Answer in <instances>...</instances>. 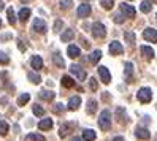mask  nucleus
<instances>
[{
    "label": "nucleus",
    "mask_w": 157,
    "mask_h": 141,
    "mask_svg": "<svg viewBox=\"0 0 157 141\" xmlns=\"http://www.w3.org/2000/svg\"><path fill=\"white\" fill-rule=\"evenodd\" d=\"M98 127H100V130H103V131H108L109 128H111V111L109 109H105V111L100 112Z\"/></svg>",
    "instance_id": "nucleus-1"
},
{
    "label": "nucleus",
    "mask_w": 157,
    "mask_h": 141,
    "mask_svg": "<svg viewBox=\"0 0 157 141\" xmlns=\"http://www.w3.org/2000/svg\"><path fill=\"white\" fill-rule=\"evenodd\" d=\"M92 35H94V38H105L106 36V27L103 22H94L92 24Z\"/></svg>",
    "instance_id": "nucleus-2"
},
{
    "label": "nucleus",
    "mask_w": 157,
    "mask_h": 141,
    "mask_svg": "<svg viewBox=\"0 0 157 141\" xmlns=\"http://www.w3.org/2000/svg\"><path fill=\"white\" fill-rule=\"evenodd\" d=\"M136 98H138V101H141V103H149L152 100L151 87H141L140 90H138V93H136Z\"/></svg>",
    "instance_id": "nucleus-3"
},
{
    "label": "nucleus",
    "mask_w": 157,
    "mask_h": 141,
    "mask_svg": "<svg viewBox=\"0 0 157 141\" xmlns=\"http://www.w3.org/2000/svg\"><path fill=\"white\" fill-rule=\"evenodd\" d=\"M70 71H71V74H75V78H78L79 81H84L87 78V73L81 65H75V63L70 65Z\"/></svg>",
    "instance_id": "nucleus-4"
},
{
    "label": "nucleus",
    "mask_w": 157,
    "mask_h": 141,
    "mask_svg": "<svg viewBox=\"0 0 157 141\" xmlns=\"http://www.w3.org/2000/svg\"><path fill=\"white\" fill-rule=\"evenodd\" d=\"M32 29H33L36 33L44 35L46 32H48V25H46V22H44L43 19H40V17H36V19L33 21V24H32Z\"/></svg>",
    "instance_id": "nucleus-5"
},
{
    "label": "nucleus",
    "mask_w": 157,
    "mask_h": 141,
    "mask_svg": "<svg viewBox=\"0 0 157 141\" xmlns=\"http://www.w3.org/2000/svg\"><path fill=\"white\" fill-rule=\"evenodd\" d=\"M121 14L124 16V17H135V14H136V10L132 6V5H128V3H121Z\"/></svg>",
    "instance_id": "nucleus-6"
},
{
    "label": "nucleus",
    "mask_w": 157,
    "mask_h": 141,
    "mask_svg": "<svg viewBox=\"0 0 157 141\" xmlns=\"http://www.w3.org/2000/svg\"><path fill=\"white\" fill-rule=\"evenodd\" d=\"M98 76H100V81L103 84H109V81H111V74H109V70L106 67H103V65H100L98 67Z\"/></svg>",
    "instance_id": "nucleus-7"
},
{
    "label": "nucleus",
    "mask_w": 157,
    "mask_h": 141,
    "mask_svg": "<svg viewBox=\"0 0 157 141\" xmlns=\"http://www.w3.org/2000/svg\"><path fill=\"white\" fill-rule=\"evenodd\" d=\"M109 54H113V55H121L122 52H124V46L121 44V43H119V41H111V43H109Z\"/></svg>",
    "instance_id": "nucleus-8"
},
{
    "label": "nucleus",
    "mask_w": 157,
    "mask_h": 141,
    "mask_svg": "<svg viewBox=\"0 0 157 141\" xmlns=\"http://www.w3.org/2000/svg\"><path fill=\"white\" fill-rule=\"evenodd\" d=\"M143 36H144V40L151 41V43H155L157 41V30L154 29V27H147V29H144V32H143Z\"/></svg>",
    "instance_id": "nucleus-9"
},
{
    "label": "nucleus",
    "mask_w": 157,
    "mask_h": 141,
    "mask_svg": "<svg viewBox=\"0 0 157 141\" xmlns=\"http://www.w3.org/2000/svg\"><path fill=\"white\" fill-rule=\"evenodd\" d=\"M135 136H136L138 139H149V138H151V131L147 130V128H144V127H136Z\"/></svg>",
    "instance_id": "nucleus-10"
},
{
    "label": "nucleus",
    "mask_w": 157,
    "mask_h": 141,
    "mask_svg": "<svg viewBox=\"0 0 157 141\" xmlns=\"http://www.w3.org/2000/svg\"><path fill=\"white\" fill-rule=\"evenodd\" d=\"M90 11H92L90 5H87V3H82V5H79V6H78L76 14H78V17H87V16L90 14Z\"/></svg>",
    "instance_id": "nucleus-11"
},
{
    "label": "nucleus",
    "mask_w": 157,
    "mask_h": 141,
    "mask_svg": "<svg viewBox=\"0 0 157 141\" xmlns=\"http://www.w3.org/2000/svg\"><path fill=\"white\" fill-rule=\"evenodd\" d=\"M73 127H75V125H73L71 122H65V124H62L60 128H59V136H60V138H65L70 131L73 130Z\"/></svg>",
    "instance_id": "nucleus-12"
},
{
    "label": "nucleus",
    "mask_w": 157,
    "mask_h": 141,
    "mask_svg": "<svg viewBox=\"0 0 157 141\" xmlns=\"http://www.w3.org/2000/svg\"><path fill=\"white\" fill-rule=\"evenodd\" d=\"M30 65H32V68L35 71H38L43 68V59L40 57V55H32V59H30Z\"/></svg>",
    "instance_id": "nucleus-13"
},
{
    "label": "nucleus",
    "mask_w": 157,
    "mask_h": 141,
    "mask_svg": "<svg viewBox=\"0 0 157 141\" xmlns=\"http://www.w3.org/2000/svg\"><path fill=\"white\" fill-rule=\"evenodd\" d=\"M116 120L119 124H127V114H125V109L124 108H116Z\"/></svg>",
    "instance_id": "nucleus-14"
},
{
    "label": "nucleus",
    "mask_w": 157,
    "mask_h": 141,
    "mask_svg": "<svg viewBox=\"0 0 157 141\" xmlns=\"http://www.w3.org/2000/svg\"><path fill=\"white\" fill-rule=\"evenodd\" d=\"M67 54H68V57H71V59H78L81 55V49L78 48V46H75V44H70L68 49H67Z\"/></svg>",
    "instance_id": "nucleus-15"
},
{
    "label": "nucleus",
    "mask_w": 157,
    "mask_h": 141,
    "mask_svg": "<svg viewBox=\"0 0 157 141\" xmlns=\"http://www.w3.org/2000/svg\"><path fill=\"white\" fill-rule=\"evenodd\" d=\"M79 105H81V97H71L70 100H68V105H67V108L70 109V111H75V109H78L79 108Z\"/></svg>",
    "instance_id": "nucleus-16"
},
{
    "label": "nucleus",
    "mask_w": 157,
    "mask_h": 141,
    "mask_svg": "<svg viewBox=\"0 0 157 141\" xmlns=\"http://www.w3.org/2000/svg\"><path fill=\"white\" fill-rule=\"evenodd\" d=\"M140 51H141V54H143V57L144 59H147V60H151V59H154V49H151L149 46H140Z\"/></svg>",
    "instance_id": "nucleus-17"
},
{
    "label": "nucleus",
    "mask_w": 157,
    "mask_h": 141,
    "mask_svg": "<svg viewBox=\"0 0 157 141\" xmlns=\"http://www.w3.org/2000/svg\"><path fill=\"white\" fill-rule=\"evenodd\" d=\"M97 135H95V131L92 130V128H86L84 131H82V141H95Z\"/></svg>",
    "instance_id": "nucleus-18"
},
{
    "label": "nucleus",
    "mask_w": 157,
    "mask_h": 141,
    "mask_svg": "<svg viewBox=\"0 0 157 141\" xmlns=\"http://www.w3.org/2000/svg\"><path fill=\"white\" fill-rule=\"evenodd\" d=\"M54 97H56V93H54L52 90H46V89H43V90L40 92V98L44 100V101H52Z\"/></svg>",
    "instance_id": "nucleus-19"
},
{
    "label": "nucleus",
    "mask_w": 157,
    "mask_h": 141,
    "mask_svg": "<svg viewBox=\"0 0 157 141\" xmlns=\"http://www.w3.org/2000/svg\"><path fill=\"white\" fill-rule=\"evenodd\" d=\"M52 125H54L52 119H41V120L38 122V128H40V130H51Z\"/></svg>",
    "instance_id": "nucleus-20"
},
{
    "label": "nucleus",
    "mask_w": 157,
    "mask_h": 141,
    "mask_svg": "<svg viewBox=\"0 0 157 141\" xmlns=\"http://www.w3.org/2000/svg\"><path fill=\"white\" fill-rule=\"evenodd\" d=\"M60 38H62V41H63V43H68V41H71L73 38H75V30L67 29L65 32L62 33V36H60Z\"/></svg>",
    "instance_id": "nucleus-21"
},
{
    "label": "nucleus",
    "mask_w": 157,
    "mask_h": 141,
    "mask_svg": "<svg viewBox=\"0 0 157 141\" xmlns=\"http://www.w3.org/2000/svg\"><path fill=\"white\" fill-rule=\"evenodd\" d=\"M52 62L56 63L59 68H63V67H65V60L62 59V55H60L59 52H54V55H52Z\"/></svg>",
    "instance_id": "nucleus-22"
},
{
    "label": "nucleus",
    "mask_w": 157,
    "mask_h": 141,
    "mask_svg": "<svg viewBox=\"0 0 157 141\" xmlns=\"http://www.w3.org/2000/svg\"><path fill=\"white\" fill-rule=\"evenodd\" d=\"M124 38H125V41L130 44V46H133L135 44V41H136V38H135V33L132 32V30H125L124 32Z\"/></svg>",
    "instance_id": "nucleus-23"
},
{
    "label": "nucleus",
    "mask_w": 157,
    "mask_h": 141,
    "mask_svg": "<svg viewBox=\"0 0 157 141\" xmlns=\"http://www.w3.org/2000/svg\"><path fill=\"white\" fill-rule=\"evenodd\" d=\"M29 100H30V93H27V92L21 93V95L17 97V106H24L25 103H29Z\"/></svg>",
    "instance_id": "nucleus-24"
},
{
    "label": "nucleus",
    "mask_w": 157,
    "mask_h": 141,
    "mask_svg": "<svg viewBox=\"0 0 157 141\" xmlns=\"http://www.w3.org/2000/svg\"><path fill=\"white\" fill-rule=\"evenodd\" d=\"M97 105H98V103H97V100H94V98H92V100H89V101H87V108H86L87 114H94V112L97 111Z\"/></svg>",
    "instance_id": "nucleus-25"
},
{
    "label": "nucleus",
    "mask_w": 157,
    "mask_h": 141,
    "mask_svg": "<svg viewBox=\"0 0 157 141\" xmlns=\"http://www.w3.org/2000/svg\"><path fill=\"white\" fill-rule=\"evenodd\" d=\"M124 68H125V70H124L125 79H132V74H133V63H132V62H127Z\"/></svg>",
    "instance_id": "nucleus-26"
},
{
    "label": "nucleus",
    "mask_w": 157,
    "mask_h": 141,
    "mask_svg": "<svg viewBox=\"0 0 157 141\" xmlns=\"http://www.w3.org/2000/svg\"><path fill=\"white\" fill-rule=\"evenodd\" d=\"M17 17H19L22 22H25L30 17V10H29V8H21V11H19V14H17Z\"/></svg>",
    "instance_id": "nucleus-27"
},
{
    "label": "nucleus",
    "mask_w": 157,
    "mask_h": 141,
    "mask_svg": "<svg viewBox=\"0 0 157 141\" xmlns=\"http://www.w3.org/2000/svg\"><path fill=\"white\" fill-rule=\"evenodd\" d=\"M62 86L67 87V89H71L73 86H75V81H73V78H70V76H62Z\"/></svg>",
    "instance_id": "nucleus-28"
},
{
    "label": "nucleus",
    "mask_w": 157,
    "mask_h": 141,
    "mask_svg": "<svg viewBox=\"0 0 157 141\" xmlns=\"http://www.w3.org/2000/svg\"><path fill=\"white\" fill-rule=\"evenodd\" d=\"M151 8H152L151 0H143L141 5H140V10H141L143 13H149V11H151Z\"/></svg>",
    "instance_id": "nucleus-29"
},
{
    "label": "nucleus",
    "mask_w": 157,
    "mask_h": 141,
    "mask_svg": "<svg viewBox=\"0 0 157 141\" xmlns=\"http://www.w3.org/2000/svg\"><path fill=\"white\" fill-rule=\"evenodd\" d=\"M27 79H29L30 82H33V84H40L41 82V78H40V74H36V73H27Z\"/></svg>",
    "instance_id": "nucleus-30"
},
{
    "label": "nucleus",
    "mask_w": 157,
    "mask_h": 141,
    "mask_svg": "<svg viewBox=\"0 0 157 141\" xmlns=\"http://www.w3.org/2000/svg\"><path fill=\"white\" fill-rule=\"evenodd\" d=\"M8 131H10V125L5 120H0V136H6Z\"/></svg>",
    "instance_id": "nucleus-31"
},
{
    "label": "nucleus",
    "mask_w": 157,
    "mask_h": 141,
    "mask_svg": "<svg viewBox=\"0 0 157 141\" xmlns=\"http://www.w3.org/2000/svg\"><path fill=\"white\" fill-rule=\"evenodd\" d=\"M100 59H101V51L100 49L92 51V54H90V63H97Z\"/></svg>",
    "instance_id": "nucleus-32"
},
{
    "label": "nucleus",
    "mask_w": 157,
    "mask_h": 141,
    "mask_svg": "<svg viewBox=\"0 0 157 141\" xmlns=\"http://www.w3.org/2000/svg\"><path fill=\"white\" fill-rule=\"evenodd\" d=\"M6 16H8V22H10L11 25H14L16 24V14H14L13 8H8L6 10Z\"/></svg>",
    "instance_id": "nucleus-33"
},
{
    "label": "nucleus",
    "mask_w": 157,
    "mask_h": 141,
    "mask_svg": "<svg viewBox=\"0 0 157 141\" xmlns=\"http://www.w3.org/2000/svg\"><path fill=\"white\" fill-rule=\"evenodd\" d=\"M25 139L27 141H44V136L40 135V133H29Z\"/></svg>",
    "instance_id": "nucleus-34"
},
{
    "label": "nucleus",
    "mask_w": 157,
    "mask_h": 141,
    "mask_svg": "<svg viewBox=\"0 0 157 141\" xmlns=\"http://www.w3.org/2000/svg\"><path fill=\"white\" fill-rule=\"evenodd\" d=\"M100 5L103 10H111L114 5V0H100Z\"/></svg>",
    "instance_id": "nucleus-35"
},
{
    "label": "nucleus",
    "mask_w": 157,
    "mask_h": 141,
    "mask_svg": "<svg viewBox=\"0 0 157 141\" xmlns=\"http://www.w3.org/2000/svg\"><path fill=\"white\" fill-rule=\"evenodd\" d=\"M73 5V0H59V6L62 10H70Z\"/></svg>",
    "instance_id": "nucleus-36"
},
{
    "label": "nucleus",
    "mask_w": 157,
    "mask_h": 141,
    "mask_svg": "<svg viewBox=\"0 0 157 141\" xmlns=\"http://www.w3.org/2000/svg\"><path fill=\"white\" fill-rule=\"evenodd\" d=\"M32 111H33V114H35V116H38V117L44 116V109H43V108H41L40 105H36V103H35V105H33Z\"/></svg>",
    "instance_id": "nucleus-37"
},
{
    "label": "nucleus",
    "mask_w": 157,
    "mask_h": 141,
    "mask_svg": "<svg viewBox=\"0 0 157 141\" xmlns=\"http://www.w3.org/2000/svg\"><path fill=\"white\" fill-rule=\"evenodd\" d=\"M113 21H114L116 24H122V22L125 21V17H124L121 13H116V14L113 16Z\"/></svg>",
    "instance_id": "nucleus-38"
},
{
    "label": "nucleus",
    "mask_w": 157,
    "mask_h": 141,
    "mask_svg": "<svg viewBox=\"0 0 157 141\" xmlns=\"http://www.w3.org/2000/svg\"><path fill=\"white\" fill-rule=\"evenodd\" d=\"M8 62H10V57H8L5 52H0V63H2V65H6Z\"/></svg>",
    "instance_id": "nucleus-39"
},
{
    "label": "nucleus",
    "mask_w": 157,
    "mask_h": 141,
    "mask_svg": "<svg viewBox=\"0 0 157 141\" xmlns=\"http://www.w3.org/2000/svg\"><path fill=\"white\" fill-rule=\"evenodd\" d=\"M89 86H90V89H92V90H97V87H98L97 79H95V78H90V79H89Z\"/></svg>",
    "instance_id": "nucleus-40"
},
{
    "label": "nucleus",
    "mask_w": 157,
    "mask_h": 141,
    "mask_svg": "<svg viewBox=\"0 0 157 141\" xmlns=\"http://www.w3.org/2000/svg\"><path fill=\"white\" fill-rule=\"evenodd\" d=\"M52 109L56 111V112H63V111H65V106H63L62 103H57V105H54Z\"/></svg>",
    "instance_id": "nucleus-41"
},
{
    "label": "nucleus",
    "mask_w": 157,
    "mask_h": 141,
    "mask_svg": "<svg viewBox=\"0 0 157 141\" xmlns=\"http://www.w3.org/2000/svg\"><path fill=\"white\" fill-rule=\"evenodd\" d=\"M17 48H19V51H22V52H24V51L27 49V46L24 44V41H22V40H17Z\"/></svg>",
    "instance_id": "nucleus-42"
},
{
    "label": "nucleus",
    "mask_w": 157,
    "mask_h": 141,
    "mask_svg": "<svg viewBox=\"0 0 157 141\" xmlns=\"http://www.w3.org/2000/svg\"><path fill=\"white\" fill-rule=\"evenodd\" d=\"M62 27V21H56V25H54V32H60Z\"/></svg>",
    "instance_id": "nucleus-43"
},
{
    "label": "nucleus",
    "mask_w": 157,
    "mask_h": 141,
    "mask_svg": "<svg viewBox=\"0 0 157 141\" xmlns=\"http://www.w3.org/2000/svg\"><path fill=\"white\" fill-rule=\"evenodd\" d=\"M113 141H125L122 136H116V138H113Z\"/></svg>",
    "instance_id": "nucleus-44"
},
{
    "label": "nucleus",
    "mask_w": 157,
    "mask_h": 141,
    "mask_svg": "<svg viewBox=\"0 0 157 141\" xmlns=\"http://www.w3.org/2000/svg\"><path fill=\"white\" fill-rule=\"evenodd\" d=\"M5 10V3H3V0H0V11Z\"/></svg>",
    "instance_id": "nucleus-45"
},
{
    "label": "nucleus",
    "mask_w": 157,
    "mask_h": 141,
    "mask_svg": "<svg viewBox=\"0 0 157 141\" xmlns=\"http://www.w3.org/2000/svg\"><path fill=\"white\" fill-rule=\"evenodd\" d=\"M70 141H82V139H81V138H78V136H75V138H71Z\"/></svg>",
    "instance_id": "nucleus-46"
},
{
    "label": "nucleus",
    "mask_w": 157,
    "mask_h": 141,
    "mask_svg": "<svg viewBox=\"0 0 157 141\" xmlns=\"http://www.w3.org/2000/svg\"><path fill=\"white\" fill-rule=\"evenodd\" d=\"M21 2H27V0H21Z\"/></svg>",
    "instance_id": "nucleus-47"
},
{
    "label": "nucleus",
    "mask_w": 157,
    "mask_h": 141,
    "mask_svg": "<svg viewBox=\"0 0 157 141\" xmlns=\"http://www.w3.org/2000/svg\"><path fill=\"white\" fill-rule=\"evenodd\" d=\"M0 27H2V21H0Z\"/></svg>",
    "instance_id": "nucleus-48"
}]
</instances>
